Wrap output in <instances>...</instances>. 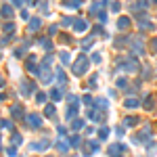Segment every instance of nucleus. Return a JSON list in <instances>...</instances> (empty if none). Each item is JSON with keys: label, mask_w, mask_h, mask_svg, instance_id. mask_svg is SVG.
Here are the masks:
<instances>
[{"label": "nucleus", "mask_w": 157, "mask_h": 157, "mask_svg": "<svg viewBox=\"0 0 157 157\" xmlns=\"http://www.w3.org/2000/svg\"><path fill=\"white\" fill-rule=\"evenodd\" d=\"M153 2H157V0H153Z\"/></svg>", "instance_id": "nucleus-14"}, {"label": "nucleus", "mask_w": 157, "mask_h": 157, "mask_svg": "<svg viewBox=\"0 0 157 157\" xmlns=\"http://www.w3.org/2000/svg\"><path fill=\"white\" fill-rule=\"evenodd\" d=\"M76 27H78L80 32H84V30H86V21H84V19H80V21H76Z\"/></svg>", "instance_id": "nucleus-3"}, {"label": "nucleus", "mask_w": 157, "mask_h": 157, "mask_svg": "<svg viewBox=\"0 0 157 157\" xmlns=\"http://www.w3.org/2000/svg\"><path fill=\"white\" fill-rule=\"evenodd\" d=\"M0 13H2L4 17H11V15H13V11H11L8 6H2V11H0Z\"/></svg>", "instance_id": "nucleus-5"}, {"label": "nucleus", "mask_w": 157, "mask_h": 157, "mask_svg": "<svg viewBox=\"0 0 157 157\" xmlns=\"http://www.w3.org/2000/svg\"><path fill=\"white\" fill-rule=\"evenodd\" d=\"M126 124H128V126H136V124H138V118H134V115H132V118L126 119Z\"/></svg>", "instance_id": "nucleus-4"}, {"label": "nucleus", "mask_w": 157, "mask_h": 157, "mask_svg": "<svg viewBox=\"0 0 157 157\" xmlns=\"http://www.w3.org/2000/svg\"><path fill=\"white\" fill-rule=\"evenodd\" d=\"M13 2H15V4H17V6H19V4H21V0H13Z\"/></svg>", "instance_id": "nucleus-13"}, {"label": "nucleus", "mask_w": 157, "mask_h": 157, "mask_svg": "<svg viewBox=\"0 0 157 157\" xmlns=\"http://www.w3.org/2000/svg\"><path fill=\"white\" fill-rule=\"evenodd\" d=\"M82 2H84V0H71V2H69V6H80Z\"/></svg>", "instance_id": "nucleus-10"}, {"label": "nucleus", "mask_w": 157, "mask_h": 157, "mask_svg": "<svg viewBox=\"0 0 157 157\" xmlns=\"http://www.w3.org/2000/svg\"><path fill=\"white\" fill-rule=\"evenodd\" d=\"M136 105H138L136 99H128V101H126V107H136Z\"/></svg>", "instance_id": "nucleus-6"}, {"label": "nucleus", "mask_w": 157, "mask_h": 157, "mask_svg": "<svg viewBox=\"0 0 157 157\" xmlns=\"http://www.w3.org/2000/svg\"><path fill=\"white\" fill-rule=\"evenodd\" d=\"M145 6H147L145 0H138V2H136V8H145Z\"/></svg>", "instance_id": "nucleus-9"}, {"label": "nucleus", "mask_w": 157, "mask_h": 157, "mask_svg": "<svg viewBox=\"0 0 157 157\" xmlns=\"http://www.w3.org/2000/svg\"><path fill=\"white\" fill-rule=\"evenodd\" d=\"M145 107H147V109H151V107H153V101H151V99H147V101H145Z\"/></svg>", "instance_id": "nucleus-11"}, {"label": "nucleus", "mask_w": 157, "mask_h": 157, "mask_svg": "<svg viewBox=\"0 0 157 157\" xmlns=\"http://www.w3.org/2000/svg\"><path fill=\"white\" fill-rule=\"evenodd\" d=\"M151 48H153V52H157V38L151 42Z\"/></svg>", "instance_id": "nucleus-12"}, {"label": "nucleus", "mask_w": 157, "mask_h": 157, "mask_svg": "<svg viewBox=\"0 0 157 157\" xmlns=\"http://www.w3.org/2000/svg\"><path fill=\"white\" fill-rule=\"evenodd\" d=\"M86 59H82V61H78L76 63V67H74V74H78V76H82V74H86Z\"/></svg>", "instance_id": "nucleus-1"}, {"label": "nucleus", "mask_w": 157, "mask_h": 157, "mask_svg": "<svg viewBox=\"0 0 157 157\" xmlns=\"http://www.w3.org/2000/svg\"><path fill=\"white\" fill-rule=\"evenodd\" d=\"M128 25H130V19H128V17H121V19L118 21V27H119V30H126Z\"/></svg>", "instance_id": "nucleus-2"}, {"label": "nucleus", "mask_w": 157, "mask_h": 157, "mask_svg": "<svg viewBox=\"0 0 157 157\" xmlns=\"http://www.w3.org/2000/svg\"><path fill=\"white\" fill-rule=\"evenodd\" d=\"M107 134H109V130H107V128H103V130L99 132V136H101V138H107Z\"/></svg>", "instance_id": "nucleus-8"}, {"label": "nucleus", "mask_w": 157, "mask_h": 157, "mask_svg": "<svg viewBox=\"0 0 157 157\" xmlns=\"http://www.w3.org/2000/svg\"><path fill=\"white\" fill-rule=\"evenodd\" d=\"M30 27H32V30H38V27H40V19H34V21H32V25H30Z\"/></svg>", "instance_id": "nucleus-7"}]
</instances>
